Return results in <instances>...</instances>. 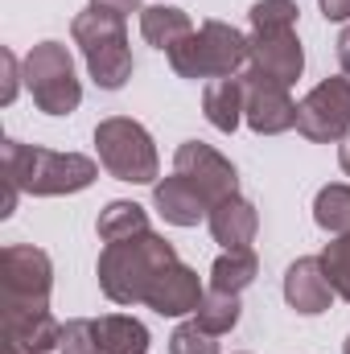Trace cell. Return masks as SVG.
<instances>
[{
	"label": "cell",
	"instance_id": "cell-21",
	"mask_svg": "<svg viewBox=\"0 0 350 354\" xmlns=\"http://www.w3.org/2000/svg\"><path fill=\"white\" fill-rule=\"evenodd\" d=\"M260 276V260H256V252H223L214 264H210V288H219V292H243L252 280Z\"/></svg>",
	"mask_w": 350,
	"mask_h": 354
},
{
	"label": "cell",
	"instance_id": "cell-1",
	"mask_svg": "<svg viewBox=\"0 0 350 354\" xmlns=\"http://www.w3.org/2000/svg\"><path fill=\"white\" fill-rule=\"evenodd\" d=\"M0 177H8L21 194L62 198V194H79V189L95 185L99 165L83 153H58V149H42V145L4 140L0 145Z\"/></svg>",
	"mask_w": 350,
	"mask_h": 354
},
{
	"label": "cell",
	"instance_id": "cell-29",
	"mask_svg": "<svg viewBox=\"0 0 350 354\" xmlns=\"http://www.w3.org/2000/svg\"><path fill=\"white\" fill-rule=\"evenodd\" d=\"M91 8H99V12H111V17H128V12H140L145 8V0H91Z\"/></svg>",
	"mask_w": 350,
	"mask_h": 354
},
{
	"label": "cell",
	"instance_id": "cell-19",
	"mask_svg": "<svg viewBox=\"0 0 350 354\" xmlns=\"http://www.w3.org/2000/svg\"><path fill=\"white\" fill-rule=\"evenodd\" d=\"M95 338L103 354H149V330L145 322L128 317V313H103L95 317Z\"/></svg>",
	"mask_w": 350,
	"mask_h": 354
},
{
	"label": "cell",
	"instance_id": "cell-3",
	"mask_svg": "<svg viewBox=\"0 0 350 354\" xmlns=\"http://www.w3.org/2000/svg\"><path fill=\"white\" fill-rule=\"evenodd\" d=\"M165 58L177 79H231L248 71V37L227 21H202Z\"/></svg>",
	"mask_w": 350,
	"mask_h": 354
},
{
	"label": "cell",
	"instance_id": "cell-34",
	"mask_svg": "<svg viewBox=\"0 0 350 354\" xmlns=\"http://www.w3.org/2000/svg\"><path fill=\"white\" fill-rule=\"evenodd\" d=\"M8 354H25V351H21V346H12V342H8Z\"/></svg>",
	"mask_w": 350,
	"mask_h": 354
},
{
	"label": "cell",
	"instance_id": "cell-33",
	"mask_svg": "<svg viewBox=\"0 0 350 354\" xmlns=\"http://www.w3.org/2000/svg\"><path fill=\"white\" fill-rule=\"evenodd\" d=\"M338 165H342V174L350 177V136L342 140V149H338Z\"/></svg>",
	"mask_w": 350,
	"mask_h": 354
},
{
	"label": "cell",
	"instance_id": "cell-31",
	"mask_svg": "<svg viewBox=\"0 0 350 354\" xmlns=\"http://www.w3.org/2000/svg\"><path fill=\"white\" fill-rule=\"evenodd\" d=\"M0 185H4V198H0V218H8V214L17 210V198H21V189H17L8 177H0Z\"/></svg>",
	"mask_w": 350,
	"mask_h": 354
},
{
	"label": "cell",
	"instance_id": "cell-22",
	"mask_svg": "<svg viewBox=\"0 0 350 354\" xmlns=\"http://www.w3.org/2000/svg\"><path fill=\"white\" fill-rule=\"evenodd\" d=\"M313 223L330 235H347L350 231V185L347 181H334V185H322L317 198H313Z\"/></svg>",
	"mask_w": 350,
	"mask_h": 354
},
{
	"label": "cell",
	"instance_id": "cell-2",
	"mask_svg": "<svg viewBox=\"0 0 350 354\" xmlns=\"http://www.w3.org/2000/svg\"><path fill=\"white\" fill-rule=\"evenodd\" d=\"M169 264H177V248L165 235L145 231L136 239L107 243L99 252L95 276H99V288H103L107 301H116V305H145L153 280Z\"/></svg>",
	"mask_w": 350,
	"mask_h": 354
},
{
	"label": "cell",
	"instance_id": "cell-24",
	"mask_svg": "<svg viewBox=\"0 0 350 354\" xmlns=\"http://www.w3.org/2000/svg\"><path fill=\"white\" fill-rule=\"evenodd\" d=\"M297 0H256L248 21H252V33H284V29H297Z\"/></svg>",
	"mask_w": 350,
	"mask_h": 354
},
{
	"label": "cell",
	"instance_id": "cell-13",
	"mask_svg": "<svg viewBox=\"0 0 350 354\" xmlns=\"http://www.w3.org/2000/svg\"><path fill=\"white\" fill-rule=\"evenodd\" d=\"M202 297H206V292H202L198 272L177 260V264H169L157 280H153L145 305H149L153 313H161V317H185V313H198Z\"/></svg>",
	"mask_w": 350,
	"mask_h": 354
},
{
	"label": "cell",
	"instance_id": "cell-18",
	"mask_svg": "<svg viewBox=\"0 0 350 354\" xmlns=\"http://www.w3.org/2000/svg\"><path fill=\"white\" fill-rule=\"evenodd\" d=\"M190 33H194V21H190L185 8H174V4H145L140 8V37L153 50L169 54L177 41H185Z\"/></svg>",
	"mask_w": 350,
	"mask_h": 354
},
{
	"label": "cell",
	"instance_id": "cell-28",
	"mask_svg": "<svg viewBox=\"0 0 350 354\" xmlns=\"http://www.w3.org/2000/svg\"><path fill=\"white\" fill-rule=\"evenodd\" d=\"M0 62H4V87H0V103L8 107V103L17 99V91H21L25 62H17V54H12V50H4V54H0Z\"/></svg>",
	"mask_w": 350,
	"mask_h": 354
},
{
	"label": "cell",
	"instance_id": "cell-17",
	"mask_svg": "<svg viewBox=\"0 0 350 354\" xmlns=\"http://www.w3.org/2000/svg\"><path fill=\"white\" fill-rule=\"evenodd\" d=\"M243 103H248V87H243V75H231V79H210L202 91V111L210 120V128L219 132H235L243 124Z\"/></svg>",
	"mask_w": 350,
	"mask_h": 354
},
{
	"label": "cell",
	"instance_id": "cell-7",
	"mask_svg": "<svg viewBox=\"0 0 350 354\" xmlns=\"http://www.w3.org/2000/svg\"><path fill=\"white\" fill-rule=\"evenodd\" d=\"M0 288H4V313L8 309H50L54 264L42 248L8 243L0 252Z\"/></svg>",
	"mask_w": 350,
	"mask_h": 354
},
{
	"label": "cell",
	"instance_id": "cell-11",
	"mask_svg": "<svg viewBox=\"0 0 350 354\" xmlns=\"http://www.w3.org/2000/svg\"><path fill=\"white\" fill-rule=\"evenodd\" d=\"M243 87H248V103H243V124L256 136H280L288 128H297V103L288 87L268 83L260 75L243 71Z\"/></svg>",
	"mask_w": 350,
	"mask_h": 354
},
{
	"label": "cell",
	"instance_id": "cell-26",
	"mask_svg": "<svg viewBox=\"0 0 350 354\" xmlns=\"http://www.w3.org/2000/svg\"><path fill=\"white\" fill-rule=\"evenodd\" d=\"M169 354H219V338L198 322H181L169 334Z\"/></svg>",
	"mask_w": 350,
	"mask_h": 354
},
{
	"label": "cell",
	"instance_id": "cell-30",
	"mask_svg": "<svg viewBox=\"0 0 350 354\" xmlns=\"http://www.w3.org/2000/svg\"><path fill=\"white\" fill-rule=\"evenodd\" d=\"M326 21H350V0H317Z\"/></svg>",
	"mask_w": 350,
	"mask_h": 354
},
{
	"label": "cell",
	"instance_id": "cell-8",
	"mask_svg": "<svg viewBox=\"0 0 350 354\" xmlns=\"http://www.w3.org/2000/svg\"><path fill=\"white\" fill-rule=\"evenodd\" d=\"M297 132L313 145H334L350 136V79H322L297 103Z\"/></svg>",
	"mask_w": 350,
	"mask_h": 354
},
{
	"label": "cell",
	"instance_id": "cell-5",
	"mask_svg": "<svg viewBox=\"0 0 350 354\" xmlns=\"http://www.w3.org/2000/svg\"><path fill=\"white\" fill-rule=\"evenodd\" d=\"M95 149H99V165L116 181L128 185H149L161 174V157L157 145L149 136L145 124L128 120V115H107L95 124Z\"/></svg>",
	"mask_w": 350,
	"mask_h": 354
},
{
	"label": "cell",
	"instance_id": "cell-20",
	"mask_svg": "<svg viewBox=\"0 0 350 354\" xmlns=\"http://www.w3.org/2000/svg\"><path fill=\"white\" fill-rule=\"evenodd\" d=\"M95 231H99V239H103V243H124V239H136V235H145V231H153V227H149L145 206L116 198V202H107V206L99 210Z\"/></svg>",
	"mask_w": 350,
	"mask_h": 354
},
{
	"label": "cell",
	"instance_id": "cell-4",
	"mask_svg": "<svg viewBox=\"0 0 350 354\" xmlns=\"http://www.w3.org/2000/svg\"><path fill=\"white\" fill-rule=\"evenodd\" d=\"M71 37L75 46L83 50V62H87L91 79L103 91H120L132 79V46H128V29L120 17L111 12H99V8H83L75 21H71Z\"/></svg>",
	"mask_w": 350,
	"mask_h": 354
},
{
	"label": "cell",
	"instance_id": "cell-15",
	"mask_svg": "<svg viewBox=\"0 0 350 354\" xmlns=\"http://www.w3.org/2000/svg\"><path fill=\"white\" fill-rule=\"evenodd\" d=\"M4 338L25 354H50L62 342V322L50 309H8L4 313Z\"/></svg>",
	"mask_w": 350,
	"mask_h": 354
},
{
	"label": "cell",
	"instance_id": "cell-32",
	"mask_svg": "<svg viewBox=\"0 0 350 354\" xmlns=\"http://www.w3.org/2000/svg\"><path fill=\"white\" fill-rule=\"evenodd\" d=\"M334 46H338V66H342V75L350 79V25L338 33V41H334Z\"/></svg>",
	"mask_w": 350,
	"mask_h": 354
},
{
	"label": "cell",
	"instance_id": "cell-10",
	"mask_svg": "<svg viewBox=\"0 0 350 354\" xmlns=\"http://www.w3.org/2000/svg\"><path fill=\"white\" fill-rule=\"evenodd\" d=\"M248 71L268 79V83L293 87L301 79V71H305V50H301L297 29H284V33H252L248 37Z\"/></svg>",
	"mask_w": 350,
	"mask_h": 354
},
{
	"label": "cell",
	"instance_id": "cell-25",
	"mask_svg": "<svg viewBox=\"0 0 350 354\" xmlns=\"http://www.w3.org/2000/svg\"><path fill=\"white\" fill-rule=\"evenodd\" d=\"M322 268H326V280L334 288V297H342L350 305V231L347 235H334L322 252Z\"/></svg>",
	"mask_w": 350,
	"mask_h": 354
},
{
	"label": "cell",
	"instance_id": "cell-27",
	"mask_svg": "<svg viewBox=\"0 0 350 354\" xmlns=\"http://www.w3.org/2000/svg\"><path fill=\"white\" fill-rule=\"evenodd\" d=\"M58 354H103L99 351V338H95V322L91 317H75L62 326V342Z\"/></svg>",
	"mask_w": 350,
	"mask_h": 354
},
{
	"label": "cell",
	"instance_id": "cell-23",
	"mask_svg": "<svg viewBox=\"0 0 350 354\" xmlns=\"http://www.w3.org/2000/svg\"><path fill=\"white\" fill-rule=\"evenodd\" d=\"M239 313H243V305H239L235 292H219V288H210V292L202 297L194 322H198L202 330H210L214 338H223V334H231V330L239 326Z\"/></svg>",
	"mask_w": 350,
	"mask_h": 354
},
{
	"label": "cell",
	"instance_id": "cell-6",
	"mask_svg": "<svg viewBox=\"0 0 350 354\" xmlns=\"http://www.w3.org/2000/svg\"><path fill=\"white\" fill-rule=\"evenodd\" d=\"M25 87L33 95L37 111H46V115H71L83 103L75 58L62 41H37L25 54Z\"/></svg>",
	"mask_w": 350,
	"mask_h": 354
},
{
	"label": "cell",
	"instance_id": "cell-9",
	"mask_svg": "<svg viewBox=\"0 0 350 354\" xmlns=\"http://www.w3.org/2000/svg\"><path fill=\"white\" fill-rule=\"evenodd\" d=\"M174 174H181L210 206L239 194V174L235 165L214 149V145H202V140H185L174 153Z\"/></svg>",
	"mask_w": 350,
	"mask_h": 354
},
{
	"label": "cell",
	"instance_id": "cell-35",
	"mask_svg": "<svg viewBox=\"0 0 350 354\" xmlns=\"http://www.w3.org/2000/svg\"><path fill=\"white\" fill-rule=\"evenodd\" d=\"M342 354H350V338H347V346H342Z\"/></svg>",
	"mask_w": 350,
	"mask_h": 354
},
{
	"label": "cell",
	"instance_id": "cell-14",
	"mask_svg": "<svg viewBox=\"0 0 350 354\" xmlns=\"http://www.w3.org/2000/svg\"><path fill=\"white\" fill-rule=\"evenodd\" d=\"M206 227H210L214 243H223V252H252L256 231H260V214H256V206L248 198L231 194V198L210 206Z\"/></svg>",
	"mask_w": 350,
	"mask_h": 354
},
{
	"label": "cell",
	"instance_id": "cell-16",
	"mask_svg": "<svg viewBox=\"0 0 350 354\" xmlns=\"http://www.w3.org/2000/svg\"><path fill=\"white\" fill-rule=\"evenodd\" d=\"M153 206H157V214H161L165 223H174V227H198V223L210 214V202H206L181 174H174V177H165V181L153 185Z\"/></svg>",
	"mask_w": 350,
	"mask_h": 354
},
{
	"label": "cell",
	"instance_id": "cell-12",
	"mask_svg": "<svg viewBox=\"0 0 350 354\" xmlns=\"http://www.w3.org/2000/svg\"><path fill=\"white\" fill-rule=\"evenodd\" d=\"M284 301H288V309H297L301 317H317V313L330 309L334 288H330V280H326L322 256H301V260L288 264V272H284Z\"/></svg>",
	"mask_w": 350,
	"mask_h": 354
}]
</instances>
